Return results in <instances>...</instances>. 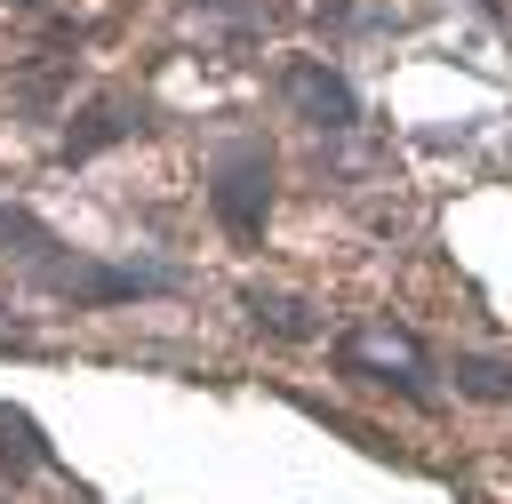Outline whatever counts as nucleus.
<instances>
[{
	"mask_svg": "<svg viewBox=\"0 0 512 504\" xmlns=\"http://www.w3.org/2000/svg\"><path fill=\"white\" fill-rule=\"evenodd\" d=\"M144 128V112L128 104V96H96L88 112H80V128L64 136V160H88V152H104V144H120V136H136Z\"/></svg>",
	"mask_w": 512,
	"mask_h": 504,
	"instance_id": "nucleus-5",
	"label": "nucleus"
},
{
	"mask_svg": "<svg viewBox=\"0 0 512 504\" xmlns=\"http://www.w3.org/2000/svg\"><path fill=\"white\" fill-rule=\"evenodd\" d=\"M0 240H16V256H24V264H48V256L64 248V240H56L40 216H24V208H0Z\"/></svg>",
	"mask_w": 512,
	"mask_h": 504,
	"instance_id": "nucleus-7",
	"label": "nucleus"
},
{
	"mask_svg": "<svg viewBox=\"0 0 512 504\" xmlns=\"http://www.w3.org/2000/svg\"><path fill=\"white\" fill-rule=\"evenodd\" d=\"M40 280L72 304H128V296H152L168 288V272H112V264H80V256H48Z\"/></svg>",
	"mask_w": 512,
	"mask_h": 504,
	"instance_id": "nucleus-4",
	"label": "nucleus"
},
{
	"mask_svg": "<svg viewBox=\"0 0 512 504\" xmlns=\"http://www.w3.org/2000/svg\"><path fill=\"white\" fill-rule=\"evenodd\" d=\"M456 384H464L472 400H504V392H512V368H504V360H456Z\"/></svg>",
	"mask_w": 512,
	"mask_h": 504,
	"instance_id": "nucleus-8",
	"label": "nucleus"
},
{
	"mask_svg": "<svg viewBox=\"0 0 512 504\" xmlns=\"http://www.w3.org/2000/svg\"><path fill=\"white\" fill-rule=\"evenodd\" d=\"M208 208H216V224H224L232 240H256V232H264V216H272V160H264V144H224V152H216V168H208Z\"/></svg>",
	"mask_w": 512,
	"mask_h": 504,
	"instance_id": "nucleus-1",
	"label": "nucleus"
},
{
	"mask_svg": "<svg viewBox=\"0 0 512 504\" xmlns=\"http://www.w3.org/2000/svg\"><path fill=\"white\" fill-rule=\"evenodd\" d=\"M280 96L312 120V128H352L360 120V96H352V80L344 72H328L320 56H296V64H280Z\"/></svg>",
	"mask_w": 512,
	"mask_h": 504,
	"instance_id": "nucleus-3",
	"label": "nucleus"
},
{
	"mask_svg": "<svg viewBox=\"0 0 512 504\" xmlns=\"http://www.w3.org/2000/svg\"><path fill=\"white\" fill-rule=\"evenodd\" d=\"M200 8H216V0H200Z\"/></svg>",
	"mask_w": 512,
	"mask_h": 504,
	"instance_id": "nucleus-9",
	"label": "nucleus"
},
{
	"mask_svg": "<svg viewBox=\"0 0 512 504\" xmlns=\"http://www.w3.org/2000/svg\"><path fill=\"white\" fill-rule=\"evenodd\" d=\"M248 312H256L272 336H288V344H312V336H320V304H304V296H280V288H248Z\"/></svg>",
	"mask_w": 512,
	"mask_h": 504,
	"instance_id": "nucleus-6",
	"label": "nucleus"
},
{
	"mask_svg": "<svg viewBox=\"0 0 512 504\" xmlns=\"http://www.w3.org/2000/svg\"><path fill=\"white\" fill-rule=\"evenodd\" d=\"M336 368L344 376H368V384H400L408 400H424V344L392 320H360L344 344H336Z\"/></svg>",
	"mask_w": 512,
	"mask_h": 504,
	"instance_id": "nucleus-2",
	"label": "nucleus"
}]
</instances>
